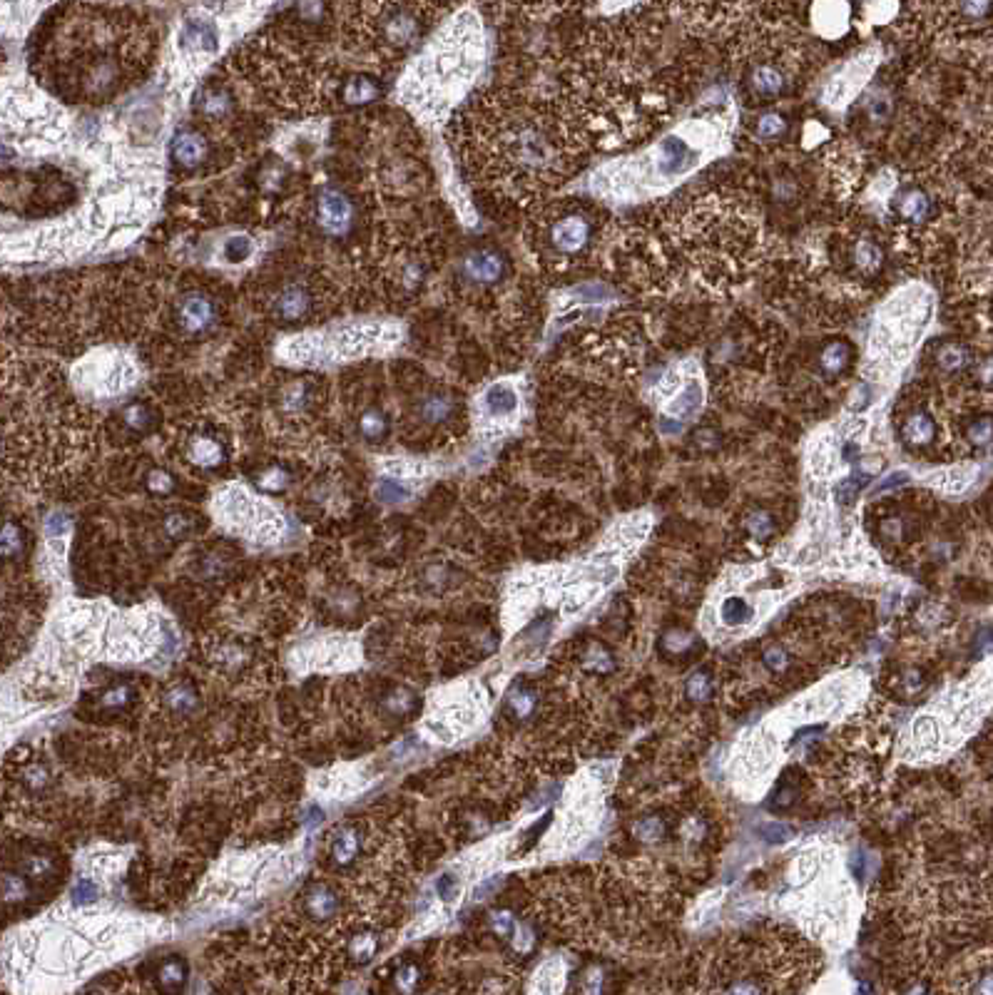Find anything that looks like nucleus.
<instances>
[{
	"mask_svg": "<svg viewBox=\"0 0 993 995\" xmlns=\"http://www.w3.org/2000/svg\"><path fill=\"white\" fill-rule=\"evenodd\" d=\"M170 162L180 172H197L210 162L212 145L210 137L195 125H182L170 137Z\"/></svg>",
	"mask_w": 993,
	"mask_h": 995,
	"instance_id": "obj_14",
	"label": "nucleus"
},
{
	"mask_svg": "<svg viewBox=\"0 0 993 995\" xmlns=\"http://www.w3.org/2000/svg\"><path fill=\"white\" fill-rule=\"evenodd\" d=\"M750 530H752V535H757V538H760V540H765L767 535H772V530H774L772 518L767 513L752 515V518H750Z\"/></svg>",
	"mask_w": 993,
	"mask_h": 995,
	"instance_id": "obj_41",
	"label": "nucleus"
},
{
	"mask_svg": "<svg viewBox=\"0 0 993 995\" xmlns=\"http://www.w3.org/2000/svg\"><path fill=\"white\" fill-rule=\"evenodd\" d=\"M132 702H135V690H132L130 685H115L100 695L98 707L108 714H120L125 712Z\"/></svg>",
	"mask_w": 993,
	"mask_h": 995,
	"instance_id": "obj_34",
	"label": "nucleus"
},
{
	"mask_svg": "<svg viewBox=\"0 0 993 995\" xmlns=\"http://www.w3.org/2000/svg\"><path fill=\"white\" fill-rule=\"evenodd\" d=\"M852 359L854 351L847 341L842 339L829 341V344L819 351V371H822L827 379H837V376H842L844 371L849 369Z\"/></svg>",
	"mask_w": 993,
	"mask_h": 995,
	"instance_id": "obj_27",
	"label": "nucleus"
},
{
	"mask_svg": "<svg viewBox=\"0 0 993 995\" xmlns=\"http://www.w3.org/2000/svg\"><path fill=\"white\" fill-rule=\"evenodd\" d=\"M175 453L192 473L212 476L232 461V433L220 418H190L177 431Z\"/></svg>",
	"mask_w": 993,
	"mask_h": 995,
	"instance_id": "obj_6",
	"label": "nucleus"
},
{
	"mask_svg": "<svg viewBox=\"0 0 993 995\" xmlns=\"http://www.w3.org/2000/svg\"><path fill=\"white\" fill-rule=\"evenodd\" d=\"M389 986L394 995H419L424 988V968L414 961L399 963L391 973Z\"/></svg>",
	"mask_w": 993,
	"mask_h": 995,
	"instance_id": "obj_29",
	"label": "nucleus"
},
{
	"mask_svg": "<svg viewBox=\"0 0 993 995\" xmlns=\"http://www.w3.org/2000/svg\"><path fill=\"white\" fill-rule=\"evenodd\" d=\"M53 874V859L45 854H30L23 861V876L28 881H43Z\"/></svg>",
	"mask_w": 993,
	"mask_h": 995,
	"instance_id": "obj_36",
	"label": "nucleus"
},
{
	"mask_svg": "<svg viewBox=\"0 0 993 995\" xmlns=\"http://www.w3.org/2000/svg\"><path fill=\"white\" fill-rule=\"evenodd\" d=\"M234 110V95L227 85L220 83V80H212V83L202 85L195 95V112L205 120H227Z\"/></svg>",
	"mask_w": 993,
	"mask_h": 995,
	"instance_id": "obj_17",
	"label": "nucleus"
},
{
	"mask_svg": "<svg viewBox=\"0 0 993 995\" xmlns=\"http://www.w3.org/2000/svg\"><path fill=\"white\" fill-rule=\"evenodd\" d=\"M453 889H456V881H453V876H443V879L439 881V894H441L443 901H451Z\"/></svg>",
	"mask_w": 993,
	"mask_h": 995,
	"instance_id": "obj_48",
	"label": "nucleus"
},
{
	"mask_svg": "<svg viewBox=\"0 0 993 995\" xmlns=\"http://www.w3.org/2000/svg\"><path fill=\"white\" fill-rule=\"evenodd\" d=\"M18 782H20V787L25 789V792L38 796V794H45L50 787H53V774H50L48 764L38 762V759H35V762H28L23 769H20Z\"/></svg>",
	"mask_w": 993,
	"mask_h": 995,
	"instance_id": "obj_31",
	"label": "nucleus"
},
{
	"mask_svg": "<svg viewBox=\"0 0 993 995\" xmlns=\"http://www.w3.org/2000/svg\"><path fill=\"white\" fill-rule=\"evenodd\" d=\"M364 18L354 20V30L364 43L366 53L381 60H394L409 53L421 43L431 28V15L436 13L429 5H366L359 8Z\"/></svg>",
	"mask_w": 993,
	"mask_h": 995,
	"instance_id": "obj_5",
	"label": "nucleus"
},
{
	"mask_svg": "<svg viewBox=\"0 0 993 995\" xmlns=\"http://www.w3.org/2000/svg\"><path fill=\"white\" fill-rule=\"evenodd\" d=\"M894 212L904 224L921 227L931 217V212H934V202H931L929 192L921 190V187H906V190H901L896 195Z\"/></svg>",
	"mask_w": 993,
	"mask_h": 995,
	"instance_id": "obj_20",
	"label": "nucleus"
},
{
	"mask_svg": "<svg viewBox=\"0 0 993 995\" xmlns=\"http://www.w3.org/2000/svg\"><path fill=\"white\" fill-rule=\"evenodd\" d=\"M867 854H859L857 859H854V874H857V879L859 881H864V876H867Z\"/></svg>",
	"mask_w": 993,
	"mask_h": 995,
	"instance_id": "obj_50",
	"label": "nucleus"
},
{
	"mask_svg": "<svg viewBox=\"0 0 993 995\" xmlns=\"http://www.w3.org/2000/svg\"><path fill=\"white\" fill-rule=\"evenodd\" d=\"M207 662L215 672L229 677V680H239L254 667V647L244 637H217L215 642L207 645Z\"/></svg>",
	"mask_w": 993,
	"mask_h": 995,
	"instance_id": "obj_15",
	"label": "nucleus"
},
{
	"mask_svg": "<svg viewBox=\"0 0 993 995\" xmlns=\"http://www.w3.org/2000/svg\"><path fill=\"white\" fill-rule=\"evenodd\" d=\"M379 948H381L379 933L371 931V928H364V931L351 933L349 943H346V956H349V961L354 963V966H366V963L374 961Z\"/></svg>",
	"mask_w": 993,
	"mask_h": 995,
	"instance_id": "obj_28",
	"label": "nucleus"
},
{
	"mask_svg": "<svg viewBox=\"0 0 993 995\" xmlns=\"http://www.w3.org/2000/svg\"><path fill=\"white\" fill-rule=\"evenodd\" d=\"M302 908H304V916H307L309 921L331 923L336 916H339L341 901L329 884L317 881V884H309L307 891H304Z\"/></svg>",
	"mask_w": 993,
	"mask_h": 995,
	"instance_id": "obj_18",
	"label": "nucleus"
},
{
	"mask_svg": "<svg viewBox=\"0 0 993 995\" xmlns=\"http://www.w3.org/2000/svg\"><path fill=\"white\" fill-rule=\"evenodd\" d=\"M750 615H752V610L747 607V602L735 600V597H732V600H727L725 607H722V617H725L727 622H732V625H735V622L750 620Z\"/></svg>",
	"mask_w": 993,
	"mask_h": 995,
	"instance_id": "obj_39",
	"label": "nucleus"
},
{
	"mask_svg": "<svg viewBox=\"0 0 993 995\" xmlns=\"http://www.w3.org/2000/svg\"><path fill=\"white\" fill-rule=\"evenodd\" d=\"M603 217L583 197L543 199L528 222V247L546 272L565 274L588 262L598 249Z\"/></svg>",
	"mask_w": 993,
	"mask_h": 995,
	"instance_id": "obj_2",
	"label": "nucleus"
},
{
	"mask_svg": "<svg viewBox=\"0 0 993 995\" xmlns=\"http://www.w3.org/2000/svg\"><path fill=\"white\" fill-rule=\"evenodd\" d=\"M28 545V535L18 520H5L0 525V563H10V560L20 558Z\"/></svg>",
	"mask_w": 993,
	"mask_h": 995,
	"instance_id": "obj_30",
	"label": "nucleus"
},
{
	"mask_svg": "<svg viewBox=\"0 0 993 995\" xmlns=\"http://www.w3.org/2000/svg\"><path fill=\"white\" fill-rule=\"evenodd\" d=\"M224 259L227 262H232V264H239V262H244V259H249L252 257V239L249 237H229L227 242H224Z\"/></svg>",
	"mask_w": 993,
	"mask_h": 995,
	"instance_id": "obj_38",
	"label": "nucleus"
},
{
	"mask_svg": "<svg viewBox=\"0 0 993 995\" xmlns=\"http://www.w3.org/2000/svg\"><path fill=\"white\" fill-rule=\"evenodd\" d=\"M468 170L496 195L513 202L546 199L575 175L585 140L555 100L526 93H486L458 117Z\"/></svg>",
	"mask_w": 993,
	"mask_h": 995,
	"instance_id": "obj_1",
	"label": "nucleus"
},
{
	"mask_svg": "<svg viewBox=\"0 0 993 995\" xmlns=\"http://www.w3.org/2000/svg\"><path fill=\"white\" fill-rule=\"evenodd\" d=\"M222 321L220 299L202 287L185 289L172 299L170 326L177 339L197 341L215 334Z\"/></svg>",
	"mask_w": 993,
	"mask_h": 995,
	"instance_id": "obj_11",
	"label": "nucleus"
},
{
	"mask_svg": "<svg viewBox=\"0 0 993 995\" xmlns=\"http://www.w3.org/2000/svg\"><path fill=\"white\" fill-rule=\"evenodd\" d=\"M409 418L424 438H451L466 418V408L451 386L431 384L411 401Z\"/></svg>",
	"mask_w": 993,
	"mask_h": 995,
	"instance_id": "obj_9",
	"label": "nucleus"
},
{
	"mask_svg": "<svg viewBox=\"0 0 993 995\" xmlns=\"http://www.w3.org/2000/svg\"><path fill=\"white\" fill-rule=\"evenodd\" d=\"M478 35L476 25L468 23L461 35V43L451 40V28L443 35V43L434 45L426 58L414 68V75H409L406 88L414 90L416 98L431 100V102H446L448 98L461 93L463 83H468L476 65L481 63L476 55Z\"/></svg>",
	"mask_w": 993,
	"mask_h": 995,
	"instance_id": "obj_4",
	"label": "nucleus"
},
{
	"mask_svg": "<svg viewBox=\"0 0 993 995\" xmlns=\"http://www.w3.org/2000/svg\"><path fill=\"white\" fill-rule=\"evenodd\" d=\"M272 416L284 426L302 428L327 406V386L319 376L299 374L287 376L272 389Z\"/></svg>",
	"mask_w": 993,
	"mask_h": 995,
	"instance_id": "obj_10",
	"label": "nucleus"
},
{
	"mask_svg": "<svg viewBox=\"0 0 993 995\" xmlns=\"http://www.w3.org/2000/svg\"><path fill=\"white\" fill-rule=\"evenodd\" d=\"M685 219V242L695 262L702 267H730L740 264L752 252V239H757V227L745 217L740 207L725 202L722 197H702Z\"/></svg>",
	"mask_w": 993,
	"mask_h": 995,
	"instance_id": "obj_3",
	"label": "nucleus"
},
{
	"mask_svg": "<svg viewBox=\"0 0 993 995\" xmlns=\"http://www.w3.org/2000/svg\"><path fill=\"white\" fill-rule=\"evenodd\" d=\"M508 274H511V264H508L506 254L491 244H478L463 254L456 277L468 292H491L506 282Z\"/></svg>",
	"mask_w": 993,
	"mask_h": 995,
	"instance_id": "obj_12",
	"label": "nucleus"
},
{
	"mask_svg": "<svg viewBox=\"0 0 993 995\" xmlns=\"http://www.w3.org/2000/svg\"><path fill=\"white\" fill-rule=\"evenodd\" d=\"M152 986L157 995H180L187 986V963L182 958H165L155 966Z\"/></svg>",
	"mask_w": 993,
	"mask_h": 995,
	"instance_id": "obj_25",
	"label": "nucleus"
},
{
	"mask_svg": "<svg viewBox=\"0 0 993 995\" xmlns=\"http://www.w3.org/2000/svg\"><path fill=\"white\" fill-rule=\"evenodd\" d=\"M254 483H257L259 491L264 493H282L292 486V473H289L284 466H279V463H272V466L264 468L262 473H257Z\"/></svg>",
	"mask_w": 993,
	"mask_h": 995,
	"instance_id": "obj_33",
	"label": "nucleus"
},
{
	"mask_svg": "<svg viewBox=\"0 0 993 995\" xmlns=\"http://www.w3.org/2000/svg\"><path fill=\"white\" fill-rule=\"evenodd\" d=\"M117 426L127 433V436H147L155 428V406L145 398L125 403L117 413Z\"/></svg>",
	"mask_w": 993,
	"mask_h": 995,
	"instance_id": "obj_22",
	"label": "nucleus"
},
{
	"mask_svg": "<svg viewBox=\"0 0 993 995\" xmlns=\"http://www.w3.org/2000/svg\"><path fill=\"white\" fill-rule=\"evenodd\" d=\"M707 692H710V685H707L705 677H702V675L692 677V680H690V697L692 699H705Z\"/></svg>",
	"mask_w": 993,
	"mask_h": 995,
	"instance_id": "obj_45",
	"label": "nucleus"
},
{
	"mask_svg": "<svg viewBox=\"0 0 993 995\" xmlns=\"http://www.w3.org/2000/svg\"><path fill=\"white\" fill-rule=\"evenodd\" d=\"M789 834H792V831H789L784 824H777V821L762 826V836H765V841H770V844H782V841L789 839Z\"/></svg>",
	"mask_w": 993,
	"mask_h": 995,
	"instance_id": "obj_43",
	"label": "nucleus"
},
{
	"mask_svg": "<svg viewBox=\"0 0 993 995\" xmlns=\"http://www.w3.org/2000/svg\"><path fill=\"white\" fill-rule=\"evenodd\" d=\"M849 259H852V269L862 279H874L884 267V249L882 244L874 239L862 237L849 247Z\"/></svg>",
	"mask_w": 993,
	"mask_h": 995,
	"instance_id": "obj_23",
	"label": "nucleus"
},
{
	"mask_svg": "<svg viewBox=\"0 0 993 995\" xmlns=\"http://www.w3.org/2000/svg\"><path fill=\"white\" fill-rule=\"evenodd\" d=\"M784 132H787V122H784V117L777 115V112H767V115H762L755 127V135L760 137V140H777V137H782Z\"/></svg>",
	"mask_w": 993,
	"mask_h": 995,
	"instance_id": "obj_37",
	"label": "nucleus"
},
{
	"mask_svg": "<svg viewBox=\"0 0 993 995\" xmlns=\"http://www.w3.org/2000/svg\"><path fill=\"white\" fill-rule=\"evenodd\" d=\"M147 488H150V493H155V496H167V493H172V488H175V481H172L170 473L152 471L150 476H147Z\"/></svg>",
	"mask_w": 993,
	"mask_h": 995,
	"instance_id": "obj_40",
	"label": "nucleus"
},
{
	"mask_svg": "<svg viewBox=\"0 0 993 995\" xmlns=\"http://www.w3.org/2000/svg\"><path fill=\"white\" fill-rule=\"evenodd\" d=\"M481 413L488 421H511L518 413V391L508 381L488 386L481 396Z\"/></svg>",
	"mask_w": 993,
	"mask_h": 995,
	"instance_id": "obj_19",
	"label": "nucleus"
},
{
	"mask_svg": "<svg viewBox=\"0 0 993 995\" xmlns=\"http://www.w3.org/2000/svg\"><path fill=\"white\" fill-rule=\"evenodd\" d=\"M327 306L322 292V279L309 272H294L289 277L274 279L264 292V309L272 321L284 326L309 324L319 319Z\"/></svg>",
	"mask_w": 993,
	"mask_h": 995,
	"instance_id": "obj_7",
	"label": "nucleus"
},
{
	"mask_svg": "<svg viewBox=\"0 0 993 995\" xmlns=\"http://www.w3.org/2000/svg\"><path fill=\"white\" fill-rule=\"evenodd\" d=\"M901 438L906 446L911 448H926L936 441V423L934 416L924 408H914L901 421Z\"/></svg>",
	"mask_w": 993,
	"mask_h": 995,
	"instance_id": "obj_24",
	"label": "nucleus"
},
{
	"mask_svg": "<svg viewBox=\"0 0 993 995\" xmlns=\"http://www.w3.org/2000/svg\"><path fill=\"white\" fill-rule=\"evenodd\" d=\"M356 433L366 443H384L391 433V418L381 406H366L356 416Z\"/></svg>",
	"mask_w": 993,
	"mask_h": 995,
	"instance_id": "obj_26",
	"label": "nucleus"
},
{
	"mask_svg": "<svg viewBox=\"0 0 993 995\" xmlns=\"http://www.w3.org/2000/svg\"><path fill=\"white\" fill-rule=\"evenodd\" d=\"M491 926H493V931H496L498 936H501V938L511 936V931H513V918H511V913H506V911H498V913H493V916H491Z\"/></svg>",
	"mask_w": 993,
	"mask_h": 995,
	"instance_id": "obj_44",
	"label": "nucleus"
},
{
	"mask_svg": "<svg viewBox=\"0 0 993 995\" xmlns=\"http://www.w3.org/2000/svg\"><path fill=\"white\" fill-rule=\"evenodd\" d=\"M364 851V836L356 826L344 824L329 836V859L334 861V866L339 869H346V866L356 864Z\"/></svg>",
	"mask_w": 993,
	"mask_h": 995,
	"instance_id": "obj_21",
	"label": "nucleus"
},
{
	"mask_svg": "<svg viewBox=\"0 0 993 995\" xmlns=\"http://www.w3.org/2000/svg\"><path fill=\"white\" fill-rule=\"evenodd\" d=\"M792 60L794 55L789 48L755 45L745 70L747 95L755 102H762V105L787 95L792 90L794 78H797V65Z\"/></svg>",
	"mask_w": 993,
	"mask_h": 995,
	"instance_id": "obj_8",
	"label": "nucleus"
},
{
	"mask_svg": "<svg viewBox=\"0 0 993 995\" xmlns=\"http://www.w3.org/2000/svg\"><path fill=\"white\" fill-rule=\"evenodd\" d=\"M767 660H770L772 667H779V665H782V660H784V652L782 650H772L770 655H767Z\"/></svg>",
	"mask_w": 993,
	"mask_h": 995,
	"instance_id": "obj_51",
	"label": "nucleus"
},
{
	"mask_svg": "<svg viewBox=\"0 0 993 995\" xmlns=\"http://www.w3.org/2000/svg\"><path fill=\"white\" fill-rule=\"evenodd\" d=\"M414 707V695H411L406 687H394V690L386 692L384 697V709L391 714V717L401 719L411 712Z\"/></svg>",
	"mask_w": 993,
	"mask_h": 995,
	"instance_id": "obj_35",
	"label": "nucleus"
},
{
	"mask_svg": "<svg viewBox=\"0 0 993 995\" xmlns=\"http://www.w3.org/2000/svg\"><path fill=\"white\" fill-rule=\"evenodd\" d=\"M30 881L23 874H3L0 876V903L5 906H18L28 901Z\"/></svg>",
	"mask_w": 993,
	"mask_h": 995,
	"instance_id": "obj_32",
	"label": "nucleus"
},
{
	"mask_svg": "<svg viewBox=\"0 0 993 995\" xmlns=\"http://www.w3.org/2000/svg\"><path fill=\"white\" fill-rule=\"evenodd\" d=\"M312 222L327 239H344L354 229V199L341 187H324L312 202Z\"/></svg>",
	"mask_w": 993,
	"mask_h": 995,
	"instance_id": "obj_13",
	"label": "nucleus"
},
{
	"mask_svg": "<svg viewBox=\"0 0 993 995\" xmlns=\"http://www.w3.org/2000/svg\"><path fill=\"white\" fill-rule=\"evenodd\" d=\"M638 834L643 836L645 841H655L662 834V824H660V821H648V824L640 826Z\"/></svg>",
	"mask_w": 993,
	"mask_h": 995,
	"instance_id": "obj_46",
	"label": "nucleus"
},
{
	"mask_svg": "<svg viewBox=\"0 0 993 995\" xmlns=\"http://www.w3.org/2000/svg\"><path fill=\"white\" fill-rule=\"evenodd\" d=\"M906 481H909V478H906V473H896V476L886 478V481L882 483V486L877 488V491L884 493V491H889V488H894V486H904Z\"/></svg>",
	"mask_w": 993,
	"mask_h": 995,
	"instance_id": "obj_49",
	"label": "nucleus"
},
{
	"mask_svg": "<svg viewBox=\"0 0 993 995\" xmlns=\"http://www.w3.org/2000/svg\"><path fill=\"white\" fill-rule=\"evenodd\" d=\"M580 995H605V978L603 973H590L580 983Z\"/></svg>",
	"mask_w": 993,
	"mask_h": 995,
	"instance_id": "obj_42",
	"label": "nucleus"
},
{
	"mask_svg": "<svg viewBox=\"0 0 993 995\" xmlns=\"http://www.w3.org/2000/svg\"><path fill=\"white\" fill-rule=\"evenodd\" d=\"M95 896V886L90 881H80L78 889H75V901H93Z\"/></svg>",
	"mask_w": 993,
	"mask_h": 995,
	"instance_id": "obj_47",
	"label": "nucleus"
},
{
	"mask_svg": "<svg viewBox=\"0 0 993 995\" xmlns=\"http://www.w3.org/2000/svg\"><path fill=\"white\" fill-rule=\"evenodd\" d=\"M217 25L205 15H190L177 30V48L185 58H207L217 50Z\"/></svg>",
	"mask_w": 993,
	"mask_h": 995,
	"instance_id": "obj_16",
	"label": "nucleus"
}]
</instances>
